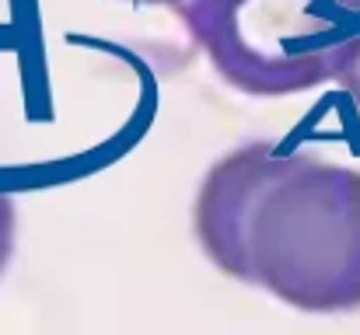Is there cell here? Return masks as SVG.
<instances>
[{"label":"cell","instance_id":"4","mask_svg":"<svg viewBox=\"0 0 360 335\" xmlns=\"http://www.w3.org/2000/svg\"><path fill=\"white\" fill-rule=\"evenodd\" d=\"M14 230H18V210H14V199L0 189V272H4L7 262H11V251H14Z\"/></svg>","mask_w":360,"mask_h":335},{"label":"cell","instance_id":"3","mask_svg":"<svg viewBox=\"0 0 360 335\" xmlns=\"http://www.w3.org/2000/svg\"><path fill=\"white\" fill-rule=\"evenodd\" d=\"M340 84L354 98V105L360 112V25L354 32V39H350V46H347V56H343V67H340Z\"/></svg>","mask_w":360,"mask_h":335},{"label":"cell","instance_id":"1","mask_svg":"<svg viewBox=\"0 0 360 335\" xmlns=\"http://www.w3.org/2000/svg\"><path fill=\"white\" fill-rule=\"evenodd\" d=\"M193 234L224 276L294 311L360 308V168L248 140L207 171Z\"/></svg>","mask_w":360,"mask_h":335},{"label":"cell","instance_id":"5","mask_svg":"<svg viewBox=\"0 0 360 335\" xmlns=\"http://www.w3.org/2000/svg\"><path fill=\"white\" fill-rule=\"evenodd\" d=\"M122 4H140V7H143V4H147V7H168V4H172V7H175V4H182V0H122Z\"/></svg>","mask_w":360,"mask_h":335},{"label":"cell","instance_id":"2","mask_svg":"<svg viewBox=\"0 0 360 335\" xmlns=\"http://www.w3.org/2000/svg\"><path fill=\"white\" fill-rule=\"evenodd\" d=\"M179 14L235 91L283 98L340 81L360 0H182Z\"/></svg>","mask_w":360,"mask_h":335}]
</instances>
